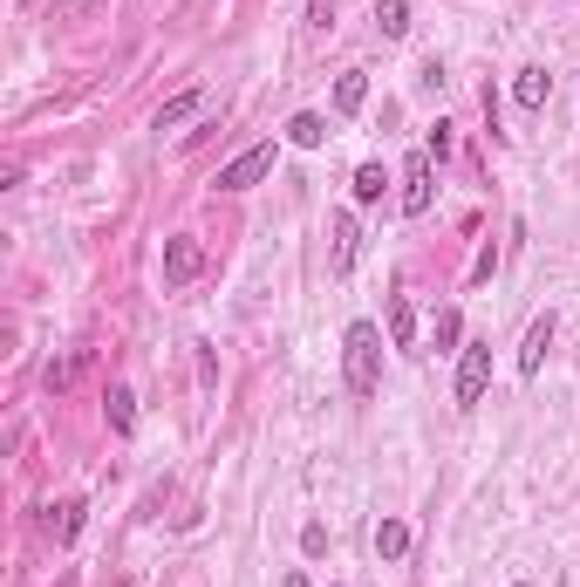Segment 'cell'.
<instances>
[{
    "label": "cell",
    "mask_w": 580,
    "mask_h": 587,
    "mask_svg": "<svg viewBox=\"0 0 580 587\" xmlns=\"http://www.w3.org/2000/svg\"><path fill=\"white\" fill-rule=\"evenodd\" d=\"M342 362H348V390L376 396V383H383V328L376 321H355L342 335Z\"/></svg>",
    "instance_id": "1"
},
{
    "label": "cell",
    "mask_w": 580,
    "mask_h": 587,
    "mask_svg": "<svg viewBox=\"0 0 580 587\" xmlns=\"http://www.w3.org/2000/svg\"><path fill=\"white\" fill-rule=\"evenodd\" d=\"M273 157H280L273 144H253V151H239L226 171H219V192H246V185H260V178L273 171Z\"/></svg>",
    "instance_id": "2"
},
{
    "label": "cell",
    "mask_w": 580,
    "mask_h": 587,
    "mask_svg": "<svg viewBox=\"0 0 580 587\" xmlns=\"http://www.w3.org/2000/svg\"><path fill=\"white\" fill-rule=\"evenodd\" d=\"M485 383H492V342H471L458 362V410H471L485 396Z\"/></svg>",
    "instance_id": "3"
},
{
    "label": "cell",
    "mask_w": 580,
    "mask_h": 587,
    "mask_svg": "<svg viewBox=\"0 0 580 587\" xmlns=\"http://www.w3.org/2000/svg\"><path fill=\"white\" fill-rule=\"evenodd\" d=\"M198 267H205V246H198V239H164V280H171V287H185V280H198Z\"/></svg>",
    "instance_id": "4"
},
{
    "label": "cell",
    "mask_w": 580,
    "mask_h": 587,
    "mask_svg": "<svg viewBox=\"0 0 580 587\" xmlns=\"http://www.w3.org/2000/svg\"><path fill=\"white\" fill-rule=\"evenodd\" d=\"M403 212L410 219L430 212V151H410V164H403Z\"/></svg>",
    "instance_id": "5"
},
{
    "label": "cell",
    "mask_w": 580,
    "mask_h": 587,
    "mask_svg": "<svg viewBox=\"0 0 580 587\" xmlns=\"http://www.w3.org/2000/svg\"><path fill=\"white\" fill-rule=\"evenodd\" d=\"M546 349H553V314H540V321L526 328V349H519V376H540Z\"/></svg>",
    "instance_id": "6"
},
{
    "label": "cell",
    "mask_w": 580,
    "mask_h": 587,
    "mask_svg": "<svg viewBox=\"0 0 580 587\" xmlns=\"http://www.w3.org/2000/svg\"><path fill=\"white\" fill-rule=\"evenodd\" d=\"M362 103H369V76H362V69H342V76H335V117H355Z\"/></svg>",
    "instance_id": "7"
},
{
    "label": "cell",
    "mask_w": 580,
    "mask_h": 587,
    "mask_svg": "<svg viewBox=\"0 0 580 587\" xmlns=\"http://www.w3.org/2000/svg\"><path fill=\"white\" fill-rule=\"evenodd\" d=\"M103 417H110L116 437H130V431H137V396L123 390V383H110V396H103Z\"/></svg>",
    "instance_id": "8"
},
{
    "label": "cell",
    "mask_w": 580,
    "mask_h": 587,
    "mask_svg": "<svg viewBox=\"0 0 580 587\" xmlns=\"http://www.w3.org/2000/svg\"><path fill=\"white\" fill-rule=\"evenodd\" d=\"M512 96H519V110H546V96H553V76H546V69H519Z\"/></svg>",
    "instance_id": "9"
},
{
    "label": "cell",
    "mask_w": 580,
    "mask_h": 587,
    "mask_svg": "<svg viewBox=\"0 0 580 587\" xmlns=\"http://www.w3.org/2000/svg\"><path fill=\"white\" fill-rule=\"evenodd\" d=\"M389 342L396 349H417V308L403 294H389Z\"/></svg>",
    "instance_id": "10"
},
{
    "label": "cell",
    "mask_w": 580,
    "mask_h": 587,
    "mask_svg": "<svg viewBox=\"0 0 580 587\" xmlns=\"http://www.w3.org/2000/svg\"><path fill=\"white\" fill-rule=\"evenodd\" d=\"M287 144H301V151H321V144H328V117L301 110V117L287 123Z\"/></svg>",
    "instance_id": "11"
},
{
    "label": "cell",
    "mask_w": 580,
    "mask_h": 587,
    "mask_svg": "<svg viewBox=\"0 0 580 587\" xmlns=\"http://www.w3.org/2000/svg\"><path fill=\"white\" fill-rule=\"evenodd\" d=\"M198 110H205V89H185V96H171V103L157 110V130H178V123L198 117Z\"/></svg>",
    "instance_id": "12"
},
{
    "label": "cell",
    "mask_w": 580,
    "mask_h": 587,
    "mask_svg": "<svg viewBox=\"0 0 580 587\" xmlns=\"http://www.w3.org/2000/svg\"><path fill=\"white\" fill-rule=\"evenodd\" d=\"M376 28H383L389 41L410 35V0H376Z\"/></svg>",
    "instance_id": "13"
},
{
    "label": "cell",
    "mask_w": 580,
    "mask_h": 587,
    "mask_svg": "<svg viewBox=\"0 0 580 587\" xmlns=\"http://www.w3.org/2000/svg\"><path fill=\"white\" fill-rule=\"evenodd\" d=\"M376 553H383V560H403V553H410V526H403V519H383V526H376Z\"/></svg>",
    "instance_id": "14"
},
{
    "label": "cell",
    "mask_w": 580,
    "mask_h": 587,
    "mask_svg": "<svg viewBox=\"0 0 580 587\" xmlns=\"http://www.w3.org/2000/svg\"><path fill=\"white\" fill-rule=\"evenodd\" d=\"M355 219H348V212H335V274H348V267H355Z\"/></svg>",
    "instance_id": "15"
},
{
    "label": "cell",
    "mask_w": 580,
    "mask_h": 587,
    "mask_svg": "<svg viewBox=\"0 0 580 587\" xmlns=\"http://www.w3.org/2000/svg\"><path fill=\"white\" fill-rule=\"evenodd\" d=\"M82 512H89L82 499H62V506H55V540H62V547H69V540L82 533Z\"/></svg>",
    "instance_id": "16"
},
{
    "label": "cell",
    "mask_w": 580,
    "mask_h": 587,
    "mask_svg": "<svg viewBox=\"0 0 580 587\" xmlns=\"http://www.w3.org/2000/svg\"><path fill=\"white\" fill-rule=\"evenodd\" d=\"M383 164H362V171H355V198H362V205H376V198H383Z\"/></svg>",
    "instance_id": "17"
},
{
    "label": "cell",
    "mask_w": 580,
    "mask_h": 587,
    "mask_svg": "<svg viewBox=\"0 0 580 587\" xmlns=\"http://www.w3.org/2000/svg\"><path fill=\"white\" fill-rule=\"evenodd\" d=\"M458 335H464L458 308H444V314H437V349H458Z\"/></svg>",
    "instance_id": "18"
},
{
    "label": "cell",
    "mask_w": 580,
    "mask_h": 587,
    "mask_svg": "<svg viewBox=\"0 0 580 587\" xmlns=\"http://www.w3.org/2000/svg\"><path fill=\"white\" fill-rule=\"evenodd\" d=\"M308 21L314 28H335V0H308Z\"/></svg>",
    "instance_id": "19"
},
{
    "label": "cell",
    "mask_w": 580,
    "mask_h": 587,
    "mask_svg": "<svg viewBox=\"0 0 580 587\" xmlns=\"http://www.w3.org/2000/svg\"><path fill=\"white\" fill-rule=\"evenodd\" d=\"M424 151H430V157H451V123H437V130H430Z\"/></svg>",
    "instance_id": "20"
},
{
    "label": "cell",
    "mask_w": 580,
    "mask_h": 587,
    "mask_svg": "<svg viewBox=\"0 0 580 587\" xmlns=\"http://www.w3.org/2000/svg\"><path fill=\"white\" fill-rule=\"evenodd\" d=\"M280 587H314V581H308V574H287V581H280Z\"/></svg>",
    "instance_id": "21"
},
{
    "label": "cell",
    "mask_w": 580,
    "mask_h": 587,
    "mask_svg": "<svg viewBox=\"0 0 580 587\" xmlns=\"http://www.w3.org/2000/svg\"><path fill=\"white\" fill-rule=\"evenodd\" d=\"M512 587H526V581H512Z\"/></svg>",
    "instance_id": "22"
}]
</instances>
